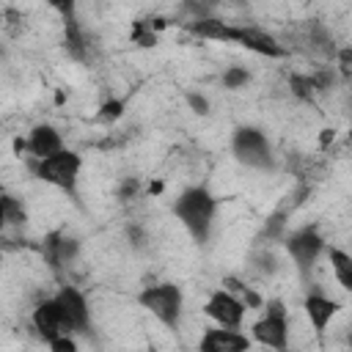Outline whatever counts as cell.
Returning <instances> with one entry per match:
<instances>
[{"label": "cell", "instance_id": "1", "mask_svg": "<svg viewBox=\"0 0 352 352\" xmlns=\"http://www.w3.org/2000/svg\"><path fill=\"white\" fill-rule=\"evenodd\" d=\"M214 212H217V198L204 187V184H192L187 190L179 192V198L173 201V214L176 220L187 228V234L192 236V242L206 245L209 234H212V223H214Z\"/></svg>", "mask_w": 352, "mask_h": 352}, {"label": "cell", "instance_id": "2", "mask_svg": "<svg viewBox=\"0 0 352 352\" xmlns=\"http://www.w3.org/2000/svg\"><path fill=\"white\" fill-rule=\"evenodd\" d=\"M138 302H140V308H146L160 324H165L168 330H179L182 308H184V292H182L179 283L162 280V283L143 286V289L138 292Z\"/></svg>", "mask_w": 352, "mask_h": 352}, {"label": "cell", "instance_id": "3", "mask_svg": "<svg viewBox=\"0 0 352 352\" xmlns=\"http://www.w3.org/2000/svg\"><path fill=\"white\" fill-rule=\"evenodd\" d=\"M33 176L41 179L44 184L58 187L60 192H66L69 198L77 201V179H80V168H82V157L72 148H60L52 157L44 160H33Z\"/></svg>", "mask_w": 352, "mask_h": 352}, {"label": "cell", "instance_id": "4", "mask_svg": "<svg viewBox=\"0 0 352 352\" xmlns=\"http://www.w3.org/2000/svg\"><path fill=\"white\" fill-rule=\"evenodd\" d=\"M231 154L236 162H242L245 168L253 170H275V154H272V143L264 135V129L242 124L234 129L231 135Z\"/></svg>", "mask_w": 352, "mask_h": 352}, {"label": "cell", "instance_id": "5", "mask_svg": "<svg viewBox=\"0 0 352 352\" xmlns=\"http://www.w3.org/2000/svg\"><path fill=\"white\" fill-rule=\"evenodd\" d=\"M250 338L270 349H286L289 344V314L280 300H270L264 305V314L253 322Z\"/></svg>", "mask_w": 352, "mask_h": 352}, {"label": "cell", "instance_id": "6", "mask_svg": "<svg viewBox=\"0 0 352 352\" xmlns=\"http://www.w3.org/2000/svg\"><path fill=\"white\" fill-rule=\"evenodd\" d=\"M286 253L289 258L294 261V267L300 270V275H308L314 270V264L319 261L322 253H327V245H324V236L319 234L316 226H302L297 228L294 234L286 236Z\"/></svg>", "mask_w": 352, "mask_h": 352}, {"label": "cell", "instance_id": "7", "mask_svg": "<svg viewBox=\"0 0 352 352\" xmlns=\"http://www.w3.org/2000/svg\"><path fill=\"white\" fill-rule=\"evenodd\" d=\"M55 300L60 305V314H63V324L72 336H80V333H88L91 330V308H88V300L80 289L74 286H60L55 292Z\"/></svg>", "mask_w": 352, "mask_h": 352}, {"label": "cell", "instance_id": "8", "mask_svg": "<svg viewBox=\"0 0 352 352\" xmlns=\"http://www.w3.org/2000/svg\"><path fill=\"white\" fill-rule=\"evenodd\" d=\"M245 311H248L245 300L239 294H234L231 289H217L204 302V314L220 327H239L245 319Z\"/></svg>", "mask_w": 352, "mask_h": 352}, {"label": "cell", "instance_id": "9", "mask_svg": "<svg viewBox=\"0 0 352 352\" xmlns=\"http://www.w3.org/2000/svg\"><path fill=\"white\" fill-rule=\"evenodd\" d=\"M231 44L250 50L264 58H286V44H280L272 33L256 25H231Z\"/></svg>", "mask_w": 352, "mask_h": 352}, {"label": "cell", "instance_id": "10", "mask_svg": "<svg viewBox=\"0 0 352 352\" xmlns=\"http://www.w3.org/2000/svg\"><path fill=\"white\" fill-rule=\"evenodd\" d=\"M30 322H33L36 336H38L44 344H50V341H55L58 336L69 333V330H66V324H63V314H60V305H58V300H55V297L41 300V302L33 308Z\"/></svg>", "mask_w": 352, "mask_h": 352}, {"label": "cell", "instance_id": "11", "mask_svg": "<svg viewBox=\"0 0 352 352\" xmlns=\"http://www.w3.org/2000/svg\"><path fill=\"white\" fill-rule=\"evenodd\" d=\"M253 338L242 336L239 327H209L198 341V352H242L250 349Z\"/></svg>", "mask_w": 352, "mask_h": 352}, {"label": "cell", "instance_id": "12", "mask_svg": "<svg viewBox=\"0 0 352 352\" xmlns=\"http://www.w3.org/2000/svg\"><path fill=\"white\" fill-rule=\"evenodd\" d=\"M63 148V138L60 132L52 126V124H36L25 140V151L33 157V160H44V157H52Z\"/></svg>", "mask_w": 352, "mask_h": 352}, {"label": "cell", "instance_id": "13", "mask_svg": "<svg viewBox=\"0 0 352 352\" xmlns=\"http://www.w3.org/2000/svg\"><path fill=\"white\" fill-rule=\"evenodd\" d=\"M302 311H305V316H308L314 333L322 336V333L327 330V324L336 319V314L341 311V305H338L336 300L324 297L322 292H311V294H305V300H302Z\"/></svg>", "mask_w": 352, "mask_h": 352}, {"label": "cell", "instance_id": "14", "mask_svg": "<svg viewBox=\"0 0 352 352\" xmlns=\"http://www.w3.org/2000/svg\"><path fill=\"white\" fill-rule=\"evenodd\" d=\"M187 33L195 36V38H204V41H220V44H231V22L220 19V16H198V19H190L184 22Z\"/></svg>", "mask_w": 352, "mask_h": 352}, {"label": "cell", "instance_id": "15", "mask_svg": "<svg viewBox=\"0 0 352 352\" xmlns=\"http://www.w3.org/2000/svg\"><path fill=\"white\" fill-rule=\"evenodd\" d=\"M44 250H47V258L52 261V267H60V264H69L77 256L80 242L72 239V236H63V234H52V236H47Z\"/></svg>", "mask_w": 352, "mask_h": 352}, {"label": "cell", "instance_id": "16", "mask_svg": "<svg viewBox=\"0 0 352 352\" xmlns=\"http://www.w3.org/2000/svg\"><path fill=\"white\" fill-rule=\"evenodd\" d=\"M327 261H330V270H333L338 286L352 292V253H346L341 248H327Z\"/></svg>", "mask_w": 352, "mask_h": 352}, {"label": "cell", "instance_id": "17", "mask_svg": "<svg viewBox=\"0 0 352 352\" xmlns=\"http://www.w3.org/2000/svg\"><path fill=\"white\" fill-rule=\"evenodd\" d=\"M0 212H3V226L6 228H22L25 220H28V212H25V204L14 195H3L0 198Z\"/></svg>", "mask_w": 352, "mask_h": 352}, {"label": "cell", "instance_id": "18", "mask_svg": "<svg viewBox=\"0 0 352 352\" xmlns=\"http://www.w3.org/2000/svg\"><path fill=\"white\" fill-rule=\"evenodd\" d=\"M289 88H292V94H294L297 99H302V102H311L314 94L319 91L316 82H314V77H305V74H292Z\"/></svg>", "mask_w": 352, "mask_h": 352}, {"label": "cell", "instance_id": "19", "mask_svg": "<svg viewBox=\"0 0 352 352\" xmlns=\"http://www.w3.org/2000/svg\"><path fill=\"white\" fill-rule=\"evenodd\" d=\"M220 80H223V85H226L228 91H239V88H245V85L250 82V72H248L245 66H228Z\"/></svg>", "mask_w": 352, "mask_h": 352}, {"label": "cell", "instance_id": "20", "mask_svg": "<svg viewBox=\"0 0 352 352\" xmlns=\"http://www.w3.org/2000/svg\"><path fill=\"white\" fill-rule=\"evenodd\" d=\"M226 289H231L234 294H239L248 308H261V297H258L253 289H248L245 283H239V280H234V278H226Z\"/></svg>", "mask_w": 352, "mask_h": 352}, {"label": "cell", "instance_id": "21", "mask_svg": "<svg viewBox=\"0 0 352 352\" xmlns=\"http://www.w3.org/2000/svg\"><path fill=\"white\" fill-rule=\"evenodd\" d=\"M121 113H124V102H121V99H110V102L102 104V110H99L96 118H99L102 124H110V121H116Z\"/></svg>", "mask_w": 352, "mask_h": 352}, {"label": "cell", "instance_id": "22", "mask_svg": "<svg viewBox=\"0 0 352 352\" xmlns=\"http://www.w3.org/2000/svg\"><path fill=\"white\" fill-rule=\"evenodd\" d=\"M47 3H50V8H55V11L63 16V22H74L77 0H47Z\"/></svg>", "mask_w": 352, "mask_h": 352}, {"label": "cell", "instance_id": "23", "mask_svg": "<svg viewBox=\"0 0 352 352\" xmlns=\"http://www.w3.org/2000/svg\"><path fill=\"white\" fill-rule=\"evenodd\" d=\"M47 346H50L52 352H74V349H77V341H74L72 333H63V336H58L55 341H50Z\"/></svg>", "mask_w": 352, "mask_h": 352}, {"label": "cell", "instance_id": "24", "mask_svg": "<svg viewBox=\"0 0 352 352\" xmlns=\"http://www.w3.org/2000/svg\"><path fill=\"white\" fill-rule=\"evenodd\" d=\"M187 104H190V110L198 113V116H206V113H209V99H206L204 94L190 91V94H187Z\"/></svg>", "mask_w": 352, "mask_h": 352}, {"label": "cell", "instance_id": "25", "mask_svg": "<svg viewBox=\"0 0 352 352\" xmlns=\"http://www.w3.org/2000/svg\"><path fill=\"white\" fill-rule=\"evenodd\" d=\"M349 344H352V336H349Z\"/></svg>", "mask_w": 352, "mask_h": 352}, {"label": "cell", "instance_id": "26", "mask_svg": "<svg viewBox=\"0 0 352 352\" xmlns=\"http://www.w3.org/2000/svg\"><path fill=\"white\" fill-rule=\"evenodd\" d=\"M231 3H239V0H231Z\"/></svg>", "mask_w": 352, "mask_h": 352}]
</instances>
